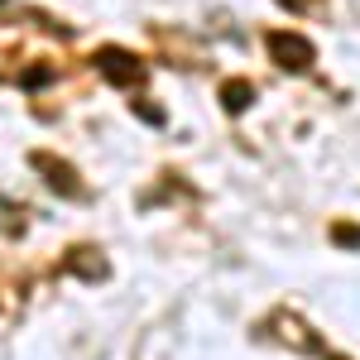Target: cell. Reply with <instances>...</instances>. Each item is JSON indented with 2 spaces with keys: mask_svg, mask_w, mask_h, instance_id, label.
I'll return each mask as SVG.
<instances>
[{
  "mask_svg": "<svg viewBox=\"0 0 360 360\" xmlns=\"http://www.w3.org/2000/svg\"><path fill=\"white\" fill-rule=\"evenodd\" d=\"M332 240L341 250H360V226H351V221H336L332 226Z\"/></svg>",
  "mask_w": 360,
  "mask_h": 360,
  "instance_id": "obj_9",
  "label": "cell"
},
{
  "mask_svg": "<svg viewBox=\"0 0 360 360\" xmlns=\"http://www.w3.org/2000/svg\"><path fill=\"white\" fill-rule=\"evenodd\" d=\"M278 5H288V10H298V15H322V10H327V0H278Z\"/></svg>",
  "mask_w": 360,
  "mask_h": 360,
  "instance_id": "obj_11",
  "label": "cell"
},
{
  "mask_svg": "<svg viewBox=\"0 0 360 360\" xmlns=\"http://www.w3.org/2000/svg\"><path fill=\"white\" fill-rule=\"evenodd\" d=\"M264 49L283 72H312V63H317L312 39L298 34V29H264Z\"/></svg>",
  "mask_w": 360,
  "mask_h": 360,
  "instance_id": "obj_3",
  "label": "cell"
},
{
  "mask_svg": "<svg viewBox=\"0 0 360 360\" xmlns=\"http://www.w3.org/2000/svg\"><path fill=\"white\" fill-rule=\"evenodd\" d=\"M149 34H154V44L168 53V63H173V68H202V49H197L188 34H178L173 25H154Z\"/></svg>",
  "mask_w": 360,
  "mask_h": 360,
  "instance_id": "obj_7",
  "label": "cell"
},
{
  "mask_svg": "<svg viewBox=\"0 0 360 360\" xmlns=\"http://www.w3.org/2000/svg\"><path fill=\"white\" fill-rule=\"evenodd\" d=\"M217 96H221L226 115H245L250 106H255V82H250V77H226V82L217 86Z\"/></svg>",
  "mask_w": 360,
  "mask_h": 360,
  "instance_id": "obj_8",
  "label": "cell"
},
{
  "mask_svg": "<svg viewBox=\"0 0 360 360\" xmlns=\"http://www.w3.org/2000/svg\"><path fill=\"white\" fill-rule=\"evenodd\" d=\"M130 111H135L139 120H149V125H164V120H168V115H164V106H149L144 96H139V101H130Z\"/></svg>",
  "mask_w": 360,
  "mask_h": 360,
  "instance_id": "obj_10",
  "label": "cell"
},
{
  "mask_svg": "<svg viewBox=\"0 0 360 360\" xmlns=\"http://www.w3.org/2000/svg\"><path fill=\"white\" fill-rule=\"evenodd\" d=\"M264 336H274L278 346H288V351H298V356H322L327 351V341L317 327H307L298 312H288V307H274L269 317H264Z\"/></svg>",
  "mask_w": 360,
  "mask_h": 360,
  "instance_id": "obj_2",
  "label": "cell"
},
{
  "mask_svg": "<svg viewBox=\"0 0 360 360\" xmlns=\"http://www.w3.org/2000/svg\"><path fill=\"white\" fill-rule=\"evenodd\" d=\"M91 68L111 86H120V91H139V86L149 82V63L139 53H130V49H120V44H101L91 53Z\"/></svg>",
  "mask_w": 360,
  "mask_h": 360,
  "instance_id": "obj_1",
  "label": "cell"
},
{
  "mask_svg": "<svg viewBox=\"0 0 360 360\" xmlns=\"http://www.w3.org/2000/svg\"><path fill=\"white\" fill-rule=\"evenodd\" d=\"M322 360H351L346 351H322Z\"/></svg>",
  "mask_w": 360,
  "mask_h": 360,
  "instance_id": "obj_12",
  "label": "cell"
},
{
  "mask_svg": "<svg viewBox=\"0 0 360 360\" xmlns=\"http://www.w3.org/2000/svg\"><path fill=\"white\" fill-rule=\"evenodd\" d=\"M0 20L29 25V29H39V34H53V39H72V34H77L63 15H49V10H39V5H20V0H0Z\"/></svg>",
  "mask_w": 360,
  "mask_h": 360,
  "instance_id": "obj_6",
  "label": "cell"
},
{
  "mask_svg": "<svg viewBox=\"0 0 360 360\" xmlns=\"http://www.w3.org/2000/svg\"><path fill=\"white\" fill-rule=\"evenodd\" d=\"M29 164H34V173H44V183H49L58 197H68V202H82L86 197L82 173L68 164L63 154H53V149H29Z\"/></svg>",
  "mask_w": 360,
  "mask_h": 360,
  "instance_id": "obj_4",
  "label": "cell"
},
{
  "mask_svg": "<svg viewBox=\"0 0 360 360\" xmlns=\"http://www.w3.org/2000/svg\"><path fill=\"white\" fill-rule=\"evenodd\" d=\"M63 274L82 278V283H106L111 278V259H106V250L82 240V245H68L63 250Z\"/></svg>",
  "mask_w": 360,
  "mask_h": 360,
  "instance_id": "obj_5",
  "label": "cell"
}]
</instances>
